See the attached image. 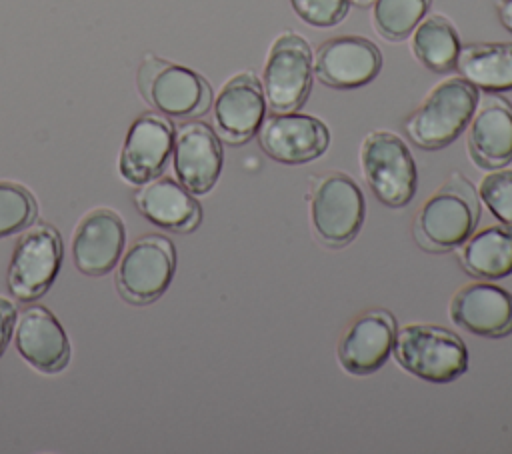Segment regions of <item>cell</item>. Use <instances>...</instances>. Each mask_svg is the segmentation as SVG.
Wrapping results in <instances>:
<instances>
[{"label":"cell","instance_id":"obj_4","mask_svg":"<svg viewBox=\"0 0 512 454\" xmlns=\"http://www.w3.org/2000/svg\"><path fill=\"white\" fill-rule=\"evenodd\" d=\"M392 352L404 370L434 384L452 382L468 370L464 340L436 324L402 326L396 330Z\"/></svg>","mask_w":512,"mask_h":454},{"label":"cell","instance_id":"obj_6","mask_svg":"<svg viewBox=\"0 0 512 454\" xmlns=\"http://www.w3.org/2000/svg\"><path fill=\"white\" fill-rule=\"evenodd\" d=\"M62 236L48 222H34L20 232L8 264V290L14 300L32 304L54 284L62 264Z\"/></svg>","mask_w":512,"mask_h":454},{"label":"cell","instance_id":"obj_22","mask_svg":"<svg viewBox=\"0 0 512 454\" xmlns=\"http://www.w3.org/2000/svg\"><path fill=\"white\" fill-rule=\"evenodd\" d=\"M460 266L480 280H502L512 274V226H488L458 248Z\"/></svg>","mask_w":512,"mask_h":454},{"label":"cell","instance_id":"obj_3","mask_svg":"<svg viewBox=\"0 0 512 454\" xmlns=\"http://www.w3.org/2000/svg\"><path fill=\"white\" fill-rule=\"evenodd\" d=\"M136 84L140 96L168 118H200L212 106V88L202 74L154 54L144 56Z\"/></svg>","mask_w":512,"mask_h":454},{"label":"cell","instance_id":"obj_18","mask_svg":"<svg viewBox=\"0 0 512 454\" xmlns=\"http://www.w3.org/2000/svg\"><path fill=\"white\" fill-rule=\"evenodd\" d=\"M450 318L470 334L504 338L512 334V294L492 280L472 282L452 296Z\"/></svg>","mask_w":512,"mask_h":454},{"label":"cell","instance_id":"obj_23","mask_svg":"<svg viewBox=\"0 0 512 454\" xmlns=\"http://www.w3.org/2000/svg\"><path fill=\"white\" fill-rule=\"evenodd\" d=\"M410 36L412 54L424 68L436 74H446L456 68L462 44L454 24L446 16H424Z\"/></svg>","mask_w":512,"mask_h":454},{"label":"cell","instance_id":"obj_15","mask_svg":"<svg viewBox=\"0 0 512 454\" xmlns=\"http://www.w3.org/2000/svg\"><path fill=\"white\" fill-rule=\"evenodd\" d=\"M396 330V320L388 310L372 308L362 312L338 340L336 356L340 366L354 376L380 370L392 354Z\"/></svg>","mask_w":512,"mask_h":454},{"label":"cell","instance_id":"obj_10","mask_svg":"<svg viewBox=\"0 0 512 454\" xmlns=\"http://www.w3.org/2000/svg\"><path fill=\"white\" fill-rule=\"evenodd\" d=\"M174 124L160 112L140 114L128 128L120 156L118 172L132 186H142L162 176L174 146Z\"/></svg>","mask_w":512,"mask_h":454},{"label":"cell","instance_id":"obj_9","mask_svg":"<svg viewBox=\"0 0 512 454\" xmlns=\"http://www.w3.org/2000/svg\"><path fill=\"white\" fill-rule=\"evenodd\" d=\"M176 272V248L168 236L144 234L122 254L116 268V288L134 306L156 302Z\"/></svg>","mask_w":512,"mask_h":454},{"label":"cell","instance_id":"obj_1","mask_svg":"<svg viewBox=\"0 0 512 454\" xmlns=\"http://www.w3.org/2000/svg\"><path fill=\"white\" fill-rule=\"evenodd\" d=\"M478 220V192L466 176L454 172L418 208L412 234L416 244L428 252H452L472 236Z\"/></svg>","mask_w":512,"mask_h":454},{"label":"cell","instance_id":"obj_25","mask_svg":"<svg viewBox=\"0 0 512 454\" xmlns=\"http://www.w3.org/2000/svg\"><path fill=\"white\" fill-rule=\"evenodd\" d=\"M38 204L28 188L16 182H0V238L20 234L36 222Z\"/></svg>","mask_w":512,"mask_h":454},{"label":"cell","instance_id":"obj_27","mask_svg":"<svg viewBox=\"0 0 512 454\" xmlns=\"http://www.w3.org/2000/svg\"><path fill=\"white\" fill-rule=\"evenodd\" d=\"M296 16L316 28L340 24L350 10V0H290Z\"/></svg>","mask_w":512,"mask_h":454},{"label":"cell","instance_id":"obj_21","mask_svg":"<svg viewBox=\"0 0 512 454\" xmlns=\"http://www.w3.org/2000/svg\"><path fill=\"white\" fill-rule=\"evenodd\" d=\"M456 70L478 90H512V42H470L460 48Z\"/></svg>","mask_w":512,"mask_h":454},{"label":"cell","instance_id":"obj_16","mask_svg":"<svg viewBox=\"0 0 512 454\" xmlns=\"http://www.w3.org/2000/svg\"><path fill=\"white\" fill-rule=\"evenodd\" d=\"M14 346L40 374H58L66 370L72 356L64 326L54 312L42 304H32L18 312Z\"/></svg>","mask_w":512,"mask_h":454},{"label":"cell","instance_id":"obj_17","mask_svg":"<svg viewBox=\"0 0 512 454\" xmlns=\"http://www.w3.org/2000/svg\"><path fill=\"white\" fill-rule=\"evenodd\" d=\"M126 246V226L118 212L110 208L90 210L72 236V260L78 272L100 278L110 274Z\"/></svg>","mask_w":512,"mask_h":454},{"label":"cell","instance_id":"obj_11","mask_svg":"<svg viewBox=\"0 0 512 454\" xmlns=\"http://www.w3.org/2000/svg\"><path fill=\"white\" fill-rule=\"evenodd\" d=\"M266 110L262 82L252 72H238L224 82L212 100L214 132L232 146L246 144L258 134Z\"/></svg>","mask_w":512,"mask_h":454},{"label":"cell","instance_id":"obj_26","mask_svg":"<svg viewBox=\"0 0 512 454\" xmlns=\"http://www.w3.org/2000/svg\"><path fill=\"white\" fill-rule=\"evenodd\" d=\"M478 198L500 224L512 226V170H490L478 186Z\"/></svg>","mask_w":512,"mask_h":454},{"label":"cell","instance_id":"obj_30","mask_svg":"<svg viewBox=\"0 0 512 454\" xmlns=\"http://www.w3.org/2000/svg\"><path fill=\"white\" fill-rule=\"evenodd\" d=\"M350 2H356V4H368V2H372V0H350Z\"/></svg>","mask_w":512,"mask_h":454},{"label":"cell","instance_id":"obj_19","mask_svg":"<svg viewBox=\"0 0 512 454\" xmlns=\"http://www.w3.org/2000/svg\"><path fill=\"white\" fill-rule=\"evenodd\" d=\"M466 148L470 160L488 172L512 162V106L506 98L488 94L478 100L468 124Z\"/></svg>","mask_w":512,"mask_h":454},{"label":"cell","instance_id":"obj_7","mask_svg":"<svg viewBox=\"0 0 512 454\" xmlns=\"http://www.w3.org/2000/svg\"><path fill=\"white\" fill-rule=\"evenodd\" d=\"M314 56L308 40L286 30L274 38L262 70V90L272 112H296L308 100Z\"/></svg>","mask_w":512,"mask_h":454},{"label":"cell","instance_id":"obj_29","mask_svg":"<svg viewBox=\"0 0 512 454\" xmlns=\"http://www.w3.org/2000/svg\"><path fill=\"white\" fill-rule=\"evenodd\" d=\"M496 16L500 24L512 34V0H496Z\"/></svg>","mask_w":512,"mask_h":454},{"label":"cell","instance_id":"obj_8","mask_svg":"<svg viewBox=\"0 0 512 454\" xmlns=\"http://www.w3.org/2000/svg\"><path fill=\"white\" fill-rule=\"evenodd\" d=\"M366 202L360 186L344 172L320 176L310 196V220L318 240L328 248L350 244L364 224Z\"/></svg>","mask_w":512,"mask_h":454},{"label":"cell","instance_id":"obj_14","mask_svg":"<svg viewBox=\"0 0 512 454\" xmlns=\"http://www.w3.org/2000/svg\"><path fill=\"white\" fill-rule=\"evenodd\" d=\"M382 68L380 48L364 36H334L314 54V76L330 88L352 90L370 84Z\"/></svg>","mask_w":512,"mask_h":454},{"label":"cell","instance_id":"obj_2","mask_svg":"<svg viewBox=\"0 0 512 454\" xmlns=\"http://www.w3.org/2000/svg\"><path fill=\"white\" fill-rule=\"evenodd\" d=\"M478 100V88L466 78H448L428 92L424 102L406 118L404 130L418 148L440 150L468 128Z\"/></svg>","mask_w":512,"mask_h":454},{"label":"cell","instance_id":"obj_28","mask_svg":"<svg viewBox=\"0 0 512 454\" xmlns=\"http://www.w3.org/2000/svg\"><path fill=\"white\" fill-rule=\"evenodd\" d=\"M18 318V308L12 300L0 296V356L6 352L12 336H14V326Z\"/></svg>","mask_w":512,"mask_h":454},{"label":"cell","instance_id":"obj_12","mask_svg":"<svg viewBox=\"0 0 512 454\" xmlns=\"http://www.w3.org/2000/svg\"><path fill=\"white\" fill-rule=\"evenodd\" d=\"M222 142L212 126L196 118L174 130L172 166L176 180L194 196L208 194L222 172Z\"/></svg>","mask_w":512,"mask_h":454},{"label":"cell","instance_id":"obj_20","mask_svg":"<svg viewBox=\"0 0 512 454\" xmlns=\"http://www.w3.org/2000/svg\"><path fill=\"white\" fill-rule=\"evenodd\" d=\"M132 202L148 222L168 232L190 234L202 222L200 202L174 178L158 176L138 186Z\"/></svg>","mask_w":512,"mask_h":454},{"label":"cell","instance_id":"obj_24","mask_svg":"<svg viewBox=\"0 0 512 454\" xmlns=\"http://www.w3.org/2000/svg\"><path fill=\"white\" fill-rule=\"evenodd\" d=\"M432 0H372V26L388 42L406 40L428 14Z\"/></svg>","mask_w":512,"mask_h":454},{"label":"cell","instance_id":"obj_13","mask_svg":"<svg viewBox=\"0 0 512 454\" xmlns=\"http://www.w3.org/2000/svg\"><path fill=\"white\" fill-rule=\"evenodd\" d=\"M258 144L266 156L282 164H306L330 146L328 126L302 112H272L258 130Z\"/></svg>","mask_w":512,"mask_h":454},{"label":"cell","instance_id":"obj_5","mask_svg":"<svg viewBox=\"0 0 512 454\" xmlns=\"http://www.w3.org/2000/svg\"><path fill=\"white\" fill-rule=\"evenodd\" d=\"M364 180L376 200L388 208L406 206L416 194V164L408 144L394 132H370L360 146Z\"/></svg>","mask_w":512,"mask_h":454}]
</instances>
